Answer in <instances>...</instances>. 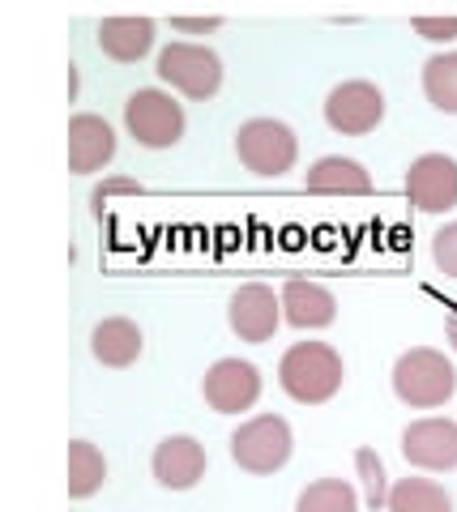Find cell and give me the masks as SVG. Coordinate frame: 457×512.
Returning <instances> with one entry per match:
<instances>
[{"label":"cell","instance_id":"6da1fadb","mask_svg":"<svg viewBox=\"0 0 457 512\" xmlns=\"http://www.w3.org/2000/svg\"><path fill=\"white\" fill-rule=\"evenodd\" d=\"M342 355L325 342H295L278 363V384L282 393L299 406H321L342 389Z\"/></svg>","mask_w":457,"mask_h":512},{"label":"cell","instance_id":"7a4b0ae2","mask_svg":"<svg viewBox=\"0 0 457 512\" xmlns=\"http://www.w3.org/2000/svg\"><path fill=\"white\" fill-rule=\"evenodd\" d=\"M453 389H457L453 363L432 346H415V350H406V355H398V363H393V393H398L411 410L445 406L453 397Z\"/></svg>","mask_w":457,"mask_h":512},{"label":"cell","instance_id":"3957f363","mask_svg":"<svg viewBox=\"0 0 457 512\" xmlns=\"http://www.w3.org/2000/svg\"><path fill=\"white\" fill-rule=\"evenodd\" d=\"M291 448H295V436L282 414H257V419L235 427V436H231L235 466L244 474H257V478L278 474L291 461Z\"/></svg>","mask_w":457,"mask_h":512},{"label":"cell","instance_id":"277c9868","mask_svg":"<svg viewBox=\"0 0 457 512\" xmlns=\"http://www.w3.org/2000/svg\"><path fill=\"white\" fill-rule=\"evenodd\" d=\"M154 73H159V82L180 90L184 99H193V103L214 99L218 86H223V60L201 43H167L159 52Z\"/></svg>","mask_w":457,"mask_h":512},{"label":"cell","instance_id":"5b68a950","mask_svg":"<svg viewBox=\"0 0 457 512\" xmlns=\"http://www.w3.org/2000/svg\"><path fill=\"white\" fill-rule=\"evenodd\" d=\"M235 154L252 175H287L299 158V141L291 133V124L270 120V116H257L240 124L235 133Z\"/></svg>","mask_w":457,"mask_h":512},{"label":"cell","instance_id":"8992f818","mask_svg":"<svg viewBox=\"0 0 457 512\" xmlns=\"http://www.w3.org/2000/svg\"><path fill=\"white\" fill-rule=\"evenodd\" d=\"M124 128L137 146L167 150L184 137V107L163 90H137L124 103Z\"/></svg>","mask_w":457,"mask_h":512},{"label":"cell","instance_id":"52a82bcc","mask_svg":"<svg viewBox=\"0 0 457 512\" xmlns=\"http://www.w3.org/2000/svg\"><path fill=\"white\" fill-rule=\"evenodd\" d=\"M381 120H385V94L376 90L372 82H364V77H355V82H342V86L329 90V99H325V124L334 128V133H342V137H364Z\"/></svg>","mask_w":457,"mask_h":512},{"label":"cell","instance_id":"ba28073f","mask_svg":"<svg viewBox=\"0 0 457 512\" xmlns=\"http://www.w3.org/2000/svg\"><path fill=\"white\" fill-rule=\"evenodd\" d=\"M201 393L214 414H244L261 397V372L248 359H218L201 380Z\"/></svg>","mask_w":457,"mask_h":512},{"label":"cell","instance_id":"9c48e42d","mask_svg":"<svg viewBox=\"0 0 457 512\" xmlns=\"http://www.w3.org/2000/svg\"><path fill=\"white\" fill-rule=\"evenodd\" d=\"M406 197L423 214H449L457 205V158L419 154L406 171Z\"/></svg>","mask_w":457,"mask_h":512},{"label":"cell","instance_id":"30bf717a","mask_svg":"<svg viewBox=\"0 0 457 512\" xmlns=\"http://www.w3.org/2000/svg\"><path fill=\"white\" fill-rule=\"evenodd\" d=\"M227 320H231V333L240 342L261 346V342H270L278 333V325H282V299L270 291V286L248 282V286H240V291L231 295Z\"/></svg>","mask_w":457,"mask_h":512},{"label":"cell","instance_id":"8fae6325","mask_svg":"<svg viewBox=\"0 0 457 512\" xmlns=\"http://www.w3.org/2000/svg\"><path fill=\"white\" fill-rule=\"evenodd\" d=\"M402 457L415 470L449 474L457 470V423L449 419H419L402 431Z\"/></svg>","mask_w":457,"mask_h":512},{"label":"cell","instance_id":"7c38bea8","mask_svg":"<svg viewBox=\"0 0 457 512\" xmlns=\"http://www.w3.org/2000/svg\"><path fill=\"white\" fill-rule=\"evenodd\" d=\"M150 470L167 491H193L206 478V448L193 436H167L150 457Z\"/></svg>","mask_w":457,"mask_h":512},{"label":"cell","instance_id":"4fadbf2b","mask_svg":"<svg viewBox=\"0 0 457 512\" xmlns=\"http://www.w3.org/2000/svg\"><path fill=\"white\" fill-rule=\"evenodd\" d=\"M116 158V133L112 124L94 111H77L69 120V171L73 175H90L107 167Z\"/></svg>","mask_w":457,"mask_h":512},{"label":"cell","instance_id":"5bb4252c","mask_svg":"<svg viewBox=\"0 0 457 512\" xmlns=\"http://www.w3.org/2000/svg\"><path fill=\"white\" fill-rule=\"evenodd\" d=\"M278 299H282V320L295 329H325V325H334V316H338L334 291L321 282H308V278H291Z\"/></svg>","mask_w":457,"mask_h":512},{"label":"cell","instance_id":"9a60e30c","mask_svg":"<svg viewBox=\"0 0 457 512\" xmlns=\"http://www.w3.org/2000/svg\"><path fill=\"white\" fill-rule=\"evenodd\" d=\"M304 188L317 192V197H368L372 175L364 171V163H355V158L329 154V158H317V163L308 167Z\"/></svg>","mask_w":457,"mask_h":512},{"label":"cell","instance_id":"2e32d148","mask_svg":"<svg viewBox=\"0 0 457 512\" xmlns=\"http://www.w3.org/2000/svg\"><path fill=\"white\" fill-rule=\"evenodd\" d=\"M141 329L133 325L129 316H107L94 325L90 333V350H94V359H99L103 367H129L141 359Z\"/></svg>","mask_w":457,"mask_h":512},{"label":"cell","instance_id":"e0dca14e","mask_svg":"<svg viewBox=\"0 0 457 512\" xmlns=\"http://www.w3.org/2000/svg\"><path fill=\"white\" fill-rule=\"evenodd\" d=\"M99 47L116 64H137L154 47V22L150 18H103Z\"/></svg>","mask_w":457,"mask_h":512},{"label":"cell","instance_id":"ac0fdd59","mask_svg":"<svg viewBox=\"0 0 457 512\" xmlns=\"http://www.w3.org/2000/svg\"><path fill=\"white\" fill-rule=\"evenodd\" d=\"M107 483V461L90 440L69 444V500H90Z\"/></svg>","mask_w":457,"mask_h":512},{"label":"cell","instance_id":"d6986e66","mask_svg":"<svg viewBox=\"0 0 457 512\" xmlns=\"http://www.w3.org/2000/svg\"><path fill=\"white\" fill-rule=\"evenodd\" d=\"M389 512H453V500L432 478H402L389 487Z\"/></svg>","mask_w":457,"mask_h":512},{"label":"cell","instance_id":"ffe728a7","mask_svg":"<svg viewBox=\"0 0 457 512\" xmlns=\"http://www.w3.org/2000/svg\"><path fill=\"white\" fill-rule=\"evenodd\" d=\"M423 94L436 111L457 116V52H440L423 64Z\"/></svg>","mask_w":457,"mask_h":512},{"label":"cell","instance_id":"44dd1931","mask_svg":"<svg viewBox=\"0 0 457 512\" xmlns=\"http://www.w3.org/2000/svg\"><path fill=\"white\" fill-rule=\"evenodd\" d=\"M295 512H359V491L342 478H321L299 491Z\"/></svg>","mask_w":457,"mask_h":512},{"label":"cell","instance_id":"7402d4cb","mask_svg":"<svg viewBox=\"0 0 457 512\" xmlns=\"http://www.w3.org/2000/svg\"><path fill=\"white\" fill-rule=\"evenodd\" d=\"M355 470H359V478H364V500H368V508L372 512L389 508V478H385L381 457H376L372 448H355Z\"/></svg>","mask_w":457,"mask_h":512},{"label":"cell","instance_id":"603a6c76","mask_svg":"<svg viewBox=\"0 0 457 512\" xmlns=\"http://www.w3.org/2000/svg\"><path fill=\"white\" fill-rule=\"evenodd\" d=\"M432 261L445 278H457V222H445V227L432 235Z\"/></svg>","mask_w":457,"mask_h":512},{"label":"cell","instance_id":"cb8c5ba5","mask_svg":"<svg viewBox=\"0 0 457 512\" xmlns=\"http://www.w3.org/2000/svg\"><path fill=\"white\" fill-rule=\"evenodd\" d=\"M137 192H141L137 180H129V175H112V180L94 184L90 205H94V214H103V201H112V197H137Z\"/></svg>","mask_w":457,"mask_h":512},{"label":"cell","instance_id":"d4e9b609","mask_svg":"<svg viewBox=\"0 0 457 512\" xmlns=\"http://www.w3.org/2000/svg\"><path fill=\"white\" fill-rule=\"evenodd\" d=\"M415 35L432 39V43H453L457 39V18H415Z\"/></svg>","mask_w":457,"mask_h":512},{"label":"cell","instance_id":"484cf974","mask_svg":"<svg viewBox=\"0 0 457 512\" xmlns=\"http://www.w3.org/2000/svg\"><path fill=\"white\" fill-rule=\"evenodd\" d=\"M218 26L223 18H171V30H184V35H210Z\"/></svg>","mask_w":457,"mask_h":512},{"label":"cell","instance_id":"4316f807","mask_svg":"<svg viewBox=\"0 0 457 512\" xmlns=\"http://www.w3.org/2000/svg\"><path fill=\"white\" fill-rule=\"evenodd\" d=\"M445 333H449V346L457 350V308L449 312V320H445Z\"/></svg>","mask_w":457,"mask_h":512},{"label":"cell","instance_id":"83f0119b","mask_svg":"<svg viewBox=\"0 0 457 512\" xmlns=\"http://www.w3.org/2000/svg\"><path fill=\"white\" fill-rule=\"evenodd\" d=\"M77 99V69H73V64H69V103Z\"/></svg>","mask_w":457,"mask_h":512}]
</instances>
